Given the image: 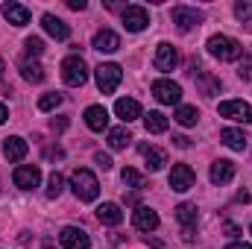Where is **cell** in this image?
Returning <instances> with one entry per match:
<instances>
[{
	"label": "cell",
	"instance_id": "6da1fadb",
	"mask_svg": "<svg viewBox=\"0 0 252 249\" xmlns=\"http://www.w3.org/2000/svg\"><path fill=\"white\" fill-rule=\"evenodd\" d=\"M205 47H208V53H211L214 59H220V62H235V59L244 56V44H241L238 38H232V35H211Z\"/></svg>",
	"mask_w": 252,
	"mask_h": 249
},
{
	"label": "cell",
	"instance_id": "7a4b0ae2",
	"mask_svg": "<svg viewBox=\"0 0 252 249\" xmlns=\"http://www.w3.org/2000/svg\"><path fill=\"white\" fill-rule=\"evenodd\" d=\"M70 187H73L76 199H82V202H94L97 193H100L97 176H94L91 170H85V167H76V170L70 173Z\"/></svg>",
	"mask_w": 252,
	"mask_h": 249
},
{
	"label": "cell",
	"instance_id": "3957f363",
	"mask_svg": "<svg viewBox=\"0 0 252 249\" xmlns=\"http://www.w3.org/2000/svg\"><path fill=\"white\" fill-rule=\"evenodd\" d=\"M62 79H64V85H70V88L85 85V79H88V64L82 62L79 56H67L62 62Z\"/></svg>",
	"mask_w": 252,
	"mask_h": 249
},
{
	"label": "cell",
	"instance_id": "277c9868",
	"mask_svg": "<svg viewBox=\"0 0 252 249\" xmlns=\"http://www.w3.org/2000/svg\"><path fill=\"white\" fill-rule=\"evenodd\" d=\"M94 76H97V88H100L103 94H112V91L121 85V79H124V70H121V64L106 62V64H100V67L94 70Z\"/></svg>",
	"mask_w": 252,
	"mask_h": 249
},
{
	"label": "cell",
	"instance_id": "5b68a950",
	"mask_svg": "<svg viewBox=\"0 0 252 249\" xmlns=\"http://www.w3.org/2000/svg\"><path fill=\"white\" fill-rule=\"evenodd\" d=\"M153 94L164 106H179V100H182V88L176 82H170V79H156L153 82Z\"/></svg>",
	"mask_w": 252,
	"mask_h": 249
},
{
	"label": "cell",
	"instance_id": "8992f818",
	"mask_svg": "<svg viewBox=\"0 0 252 249\" xmlns=\"http://www.w3.org/2000/svg\"><path fill=\"white\" fill-rule=\"evenodd\" d=\"M220 118L241 121V124H252V106L244 103V100H226V103H220Z\"/></svg>",
	"mask_w": 252,
	"mask_h": 249
},
{
	"label": "cell",
	"instance_id": "52a82bcc",
	"mask_svg": "<svg viewBox=\"0 0 252 249\" xmlns=\"http://www.w3.org/2000/svg\"><path fill=\"white\" fill-rule=\"evenodd\" d=\"M59 244L64 249H91V238H88V232H82L76 226H64L59 232Z\"/></svg>",
	"mask_w": 252,
	"mask_h": 249
},
{
	"label": "cell",
	"instance_id": "ba28073f",
	"mask_svg": "<svg viewBox=\"0 0 252 249\" xmlns=\"http://www.w3.org/2000/svg\"><path fill=\"white\" fill-rule=\"evenodd\" d=\"M176 220H179V226H182V238H185V241H193V235H196V205L182 202V205L176 208Z\"/></svg>",
	"mask_w": 252,
	"mask_h": 249
},
{
	"label": "cell",
	"instance_id": "9c48e42d",
	"mask_svg": "<svg viewBox=\"0 0 252 249\" xmlns=\"http://www.w3.org/2000/svg\"><path fill=\"white\" fill-rule=\"evenodd\" d=\"M156 70H161V73H170L176 64H179V53H176V47L173 44H167V41H161L158 47H156Z\"/></svg>",
	"mask_w": 252,
	"mask_h": 249
},
{
	"label": "cell",
	"instance_id": "30bf717a",
	"mask_svg": "<svg viewBox=\"0 0 252 249\" xmlns=\"http://www.w3.org/2000/svg\"><path fill=\"white\" fill-rule=\"evenodd\" d=\"M150 24V12L144 6H126L124 9V27L129 32H141Z\"/></svg>",
	"mask_w": 252,
	"mask_h": 249
},
{
	"label": "cell",
	"instance_id": "8fae6325",
	"mask_svg": "<svg viewBox=\"0 0 252 249\" xmlns=\"http://www.w3.org/2000/svg\"><path fill=\"white\" fill-rule=\"evenodd\" d=\"M173 24H176L182 32H188V30H193V27L202 24V12H199V9H190V6H176V9H173Z\"/></svg>",
	"mask_w": 252,
	"mask_h": 249
},
{
	"label": "cell",
	"instance_id": "7c38bea8",
	"mask_svg": "<svg viewBox=\"0 0 252 249\" xmlns=\"http://www.w3.org/2000/svg\"><path fill=\"white\" fill-rule=\"evenodd\" d=\"M12 179H15V185L21 187V190H32V187H38V182H41V170L35 164H21Z\"/></svg>",
	"mask_w": 252,
	"mask_h": 249
},
{
	"label": "cell",
	"instance_id": "4fadbf2b",
	"mask_svg": "<svg viewBox=\"0 0 252 249\" xmlns=\"http://www.w3.org/2000/svg\"><path fill=\"white\" fill-rule=\"evenodd\" d=\"M193 179H196V176H193V170H190L188 164H173V170H170V179H167V182H170L173 190L185 193V190L193 187Z\"/></svg>",
	"mask_w": 252,
	"mask_h": 249
},
{
	"label": "cell",
	"instance_id": "5bb4252c",
	"mask_svg": "<svg viewBox=\"0 0 252 249\" xmlns=\"http://www.w3.org/2000/svg\"><path fill=\"white\" fill-rule=\"evenodd\" d=\"M132 223H135L138 232H156L158 229V214L150 205H138L135 214H132Z\"/></svg>",
	"mask_w": 252,
	"mask_h": 249
},
{
	"label": "cell",
	"instance_id": "9a60e30c",
	"mask_svg": "<svg viewBox=\"0 0 252 249\" xmlns=\"http://www.w3.org/2000/svg\"><path fill=\"white\" fill-rule=\"evenodd\" d=\"M27 153H30V147H27L24 138H18V135L3 138V156H6V161H21V158H27Z\"/></svg>",
	"mask_w": 252,
	"mask_h": 249
},
{
	"label": "cell",
	"instance_id": "2e32d148",
	"mask_svg": "<svg viewBox=\"0 0 252 249\" xmlns=\"http://www.w3.org/2000/svg\"><path fill=\"white\" fill-rule=\"evenodd\" d=\"M97 220L103 226H121L124 223V211H121L118 202H103V205H97Z\"/></svg>",
	"mask_w": 252,
	"mask_h": 249
},
{
	"label": "cell",
	"instance_id": "e0dca14e",
	"mask_svg": "<svg viewBox=\"0 0 252 249\" xmlns=\"http://www.w3.org/2000/svg\"><path fill=\"white\" fill-rule=\"evenodd\" d=\"M115 115H118L124 124H132V121L141 118V106H138V100H132V97H121V100L115 103Z\"/></svg>",
	"mask_w": 252,
	"mask_h": 249
},
{
	"label": "cell",
	"instance_id": "ac0fdd59",
	"mask_svg": "<svg viewBox=\"0 0 252 249\" xmlns=\"http://www.w3.org/2000/svg\"><path fill=\"white\" fill-rule=\"evenodd\" d=\"M3 18H6L9 24H15V27H27V24H30V9L9 0V3H3Z\"/></svg>",
	"mask_w": 252,
	"mask_h": 249
},
{
	"label": "cell",
	"instance_id": "d6986e66",
	"mask_svg": "<svg viewBox=\"0 0 252 249\" xmlns=\"http://www.w3.org/2000/svg\"><path fill=\"white\" fill-rule=\"evenodd\" d=\"M211 182L214 185H226V182H232L235 179V164L232 161H226V158H217L214 164H211Z\"/></svg>",
	"mask_w": 252,
	"mask_h": 249
},
{
	"label": "cell",
	"instance_id": "ffe728a7",
	"mask_svg": "<svg viewBox=\"0 0 252 249\" xmlns=\"http://www.w3.org/2000/svg\"><path fill=\"white\" fill-rule=\"evenodd\" d=\"M118 47H121V35H118V32L100 30V32L94 35V50H100V53H115Z\"/></svg>",
	"mask_w": 252,
	"mask_h": 249
},
{
	"label": "cell",
	"instance_id": "44dd1931",
	"mask_svg": "<svg viewBox=\"0 0 252 249\" xmlns=\"http://www.w3.org/2000/svg\"><path fill=\"white\" fill-rule=\"evenodd\" d=\"M41 27H44V30H47V32H50V35H53L56 41H64V38L70 35V27L64 24L62 18H56V15H50V12H47V15L41 18Z\"/></svg>",
	"mask_w": 252,
	"mask_h": 249
},
{
	"label": "cell",
	"instance_id": "7402d4cb",
	"mask_svg": "<svg viewBox=\"0 0 252 249\" xmlns=\"http://www.w3.org/2000/svg\"><path fill=\"white\" fill-rule=\"evenodd\" d=\"M141 156H144V161H147V170H153V173H158V170L167 164V156H164L161 150L150 147V144H141Z\"/></svg>",
	"mask_w": 252,
	"mask_h": 249
},
{
	"label": "cell",
	"instance_id": "603a6c76",
	"mask_svg": "<svg viewBox=\"0 0 252 249\" xmlns=\"http://www.w3.org/2000/svg\"><path fill=\"white\" fill-rule=\"evenodd\" d=\"M85 124H88V129H94V132H103L109 126V112L103 106H88L85 109Z\"/></svg>",
	"mask_w": 252,
	"mask_h": 249
},
{
	"label": "cell",
	"instance_id": "cb8c5ba5",
	"mask_svg": "<svg viewBox=\"0 0 252 249\" xmlns=\"http://www.w3.org/2000/svg\"><path fill=\"white\" fill-rule=\"evenodd\" d=\"M220 141L229 147V150H238V153H244V147H247V135H244V129H235V126H229V129H223L220 132Z\"/></svg>",
	"mask_w": 252,
	"mask_h": 249
},
{
	"label": "cell",
	"instance_id": "d4e9b609",
	"mask_svg": "<svg viewBox=\"0 0 252 249\" xmlns=\"http://www.w3.org/2000/svg\"><path fill=\"white\" fill-rule=\"evenodd\" d=\"M144 124H147V132H150V135H161V132H167V118H164L161 112H150V115H144Z\"/></svg>",
	"mask_w": 252,
	"mask_h": 249
},
{
	"label": "cell",
	"instance_id": "484cf974",
	"mask_svg": "<svg viewBox=\"0 0 252 249\" xmlns=\"http://www.w3.org/2000/svg\"><path fill=\"white\" fill-rule=\"evenodd\" d=\"M173 118H176V124H182V126H196L199 112H196V106H179Z\"/></svg>",
	"mask_w": 252,
	"mask_h": 249
},
{
	"label": "cell",
	"instance_id": "4316f807",
	"mask_svg": "<svg viewBox=\"0 0 252 249\" xmlns=\"http://www.w3.org/2000/svg\"><path fill=\"white\" fill-rule=\"evenodd\" d=\"M129 141H132V135L126 132V126H118V129L109 132V147L112 150H124V147H129Z\"/></svg>",
	"mask_w": 252,
	"mask_h": 249
},
{
	"label": "cell",
	"instance_id": "83f0119b",
	"mask_svg": "<svg viewBox=\"0 0 252 249\" xmlns=\"http://www.w3.org/2000/svg\"><path fill=\"white\" fill-rule=\"evenodd\" d=\"M21 76H24L27 82H41V79H44V67L38 62H24L21 64Z\"/></svg>",
	"mask_w": 252,
	"mask_h": 249
},
{
	"label": "cell",
	"instance_id": "f1b7e54d",
	"mask_svg": "<svg viewBox=\"0 0 252 249\" xmlns=\"http://www.w3.org/2000/svg\"><path fill=\"white\" fill-rule=\"evenodd\" d=\"M121 179H124L126 187H135V190H141V187H144V176H141L138 170H132V167H124Z\"/></svg>",
	"mask_w": 252,
	"mask_h": 249
},
{
	"label": "cell",
	"instance_id": "f546056e",
	"mask_svg": "<svg viewBox=\"0 0 252 249\" xmlns=\"http://www.w3.org/2000/svg\"><path fill=\"white\" fill-rule=\"evenodd\" d=\"M24 53H27L30 59H38V56L44 53V41H41V38H35V35H32V38H27V41H24Z\"/></svg>",
	"mask_w": 252,
	"mask_h": 249
},
{
	"label": "cell",
	"instance_id": "4dcf8cb0",
	"mask_svg": "<svg viewBox=\"0 0 252 249\" xmlns=\"http://www.w3.org/2000/svg\"><path fill=\"white\" fill-rule=\"evenodd\" d=\"M62 190H64V179L53 170V173H50V179H47V196H59Z\"/></svg>",
	"mask_w": 252,
	"mask_h": 249
},
{
	"label": "cell",
	"instance_id": "1f68e13d",
	"mask_svg": "<svg viewBox=\"0 0 252 249\" xmlns=\"http://www.w3.org/2000/svg\"><path fill=\"white\" fill-rule=\"evenodd\" d=\"M56 106H62V94H44V97L38 100V109H41V112H53Z\"/></svg>",
	"mask_w": 252,
	"mask_h": 249
},
{
	"label": "cell",
	"instance_id": "d6a6232c",
	"mask_svg": "<svg viewBox=\"0 0 252 249\" xmlns=\"http://www.w3.org/2000/svg\"><path fill=\"white\" fill-rule=\"evenodd\" d=\"M235 15H238L241 24H247L252 30V3H238V6H235Z\"/></svg>",
	"mask_w": 252,
	"mask_h": 249
},
{
	"label": "cell",
	"instance_id": "836d02e7",
	"mask_svg": "<svg viewBox=\"0 0 252 249\" xmlns=\"http://www.w3.org/2000/svg\"><path fill=\"white\" fill-rule=\"evenodd\" d=\"M94 161H97L103 170H112V156H106V153H97V156H94Z\"/></svg>",
	"mask_w": 252,
	"mask_h": 249
},
{
	"label": "cell",
	"instance_id": "e575fe53",
	"mask_svg": "<svg viewBox=\"0 0 252 249\" xmlns=\"http://www.w3.org/2000/svg\"><path fill=\"white\" fill-rule=\"evenodd\" d=\"M173 141H176V147H182V150H185V147H190V138H185V135H176Z\"/></svg>",
	"mask_w": 252,
	"mask_h": 249
},
{
	"label": "cell",
	"instance_id": "d590c367",
	"mask_svg": "<svg viewBox=\"0 0 252 249\" xmlns=\"http://www.w3.org/2000/svg\"><path fill=\"white\" fill-rule=\"evenodd\" d=\"M67 6L76 9V12H82V9H85V0H67Z\"/></svg>",
	"mask_w": 252,
	"mask_h": 249
},
{
	"label": "cell",
	"instance_id": "8d00e7d4",
	"mask_svg": "<svg viewBox=\"0 0 252 249\" xmlns=\"http://www.w3.org/2000/svg\"><path fill=\"white\" fill-rule=\"evenodd\" d=\"M223 229H226V232H229V235H232V238H235V235H241V229H238V226H235V223H226V226H223Z\"/></svg>",
	"mask_w": 252,
	"mask_h": 249
},
{
	"label": "cell",
	"instance_id": "74e56055",
	"mask_svg": "<svg viewBox=\"0 0 252 249\" xmlns=\"http://www.w3.org/2000/svg\"><path fill=\"white\" fill-rule=\"evenodd\" d=\"M64 126H67V118H59V121H53V129H56V132H62Z\"/></svg>",
	"mask_w": 252,
	"mask_h": 249
},
{
	"label": "cell",
	"instance_id": "f35d334b",
	"mask_svg": "<svg viewBox=\"0 0 252 249\" xmlns=\"http://www.w3.org/2000/svg\"><path fill=\"white\" fill-rule=\"evenodd\" d=\"M226 249H252L250 244H244V241H235V244H229Z\"/></svg>",
	"mask_w": 252,
	"mask_h": 249
},
{
	"label": "cell",
	"instance_id": "ab89813d",
	"mask_svg": "<svg viewBox=\"0 0 252 249\" xmlns=\"http://www.w3.org/2000/svg\"><path fill=\"white\" fill-rule=\"evenodd\" d=\"M6 118H9V109H6V106L0 103V124H6Z\"/></svg>",
	"mask_w": 252,
	"mask_h": 249
},
{
	"label": "cell",
	"instance_id": "60d3db41",
	"mask_svg": "<svg viewBox=\"0 0 252 249\" xmlns=\"http://www.w3.org/2000/svg\"><path fill=\"white\" fill-rule=\"evenodd\" d=\"M241 76H244V79H250V76H252V67H250V64H244V67H241Z\"/></svg>",
	"mask_w": 252,
	"mask_h": 249
},
{
	"label": "cell",
	"instance_id": "b9f144b4",
	"mask_svg": "<svg viewBox=\"0 0 252 249\" xmlns=\"http://www.w3.org/2000/svg\"><path fill=\"white\" fill-rule=\"evenodd\" d=\"M3 70H6V64H3V59H0V76H3Z\"/></svg>",
	"mask_w": 252,
	"mask_h": 249
},
{
	"label": "cell",
	"instance_id": "7bdbcfd3",
	"mask_svg": "<svg viewBox=\"0 0 252 249\" xmlns=\"http://www.w3.org/2000/svg\"><path fill=\"white\" fill-rule=\"evenodd\" d=\"M250 235H252V229H250Z\"/></svg>",
	"mask_w": 252,
	"mask_h": 249
}]
</instances>
